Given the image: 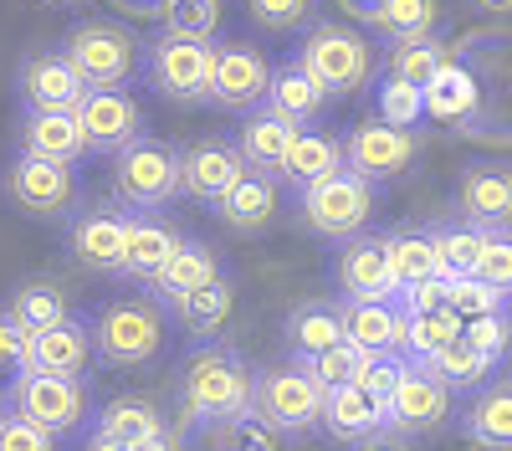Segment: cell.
Here are the masks:
<instances>
[{"mask_svg":"<svg viewBox=\"0 0 512 451\" xmlns=\"http://www.w3.org/2000/svg\"><path fill=\"white\" fill-rule=\"evenodd\" d=\"M251 385H256V369L246 364V354L205 339L180 369V405L190 426L236 421V416H251Z\"/></svg>","mask_w":512,"mask_h":451,"instance_id":"cell-1","label":"cell"},{"mask_svg":"<svg viewBox=\"0 0 512 451\" xmlns=\"http://www.w3.org/2000/svg\"><path fill=\"white\" fill-rule=\"evenodd\" d=\"M88 328H93V354L108 369H144L164 354V339H169L164 308L154 298H113L98 308Z\"/></svg>","mask_w":512,"mask_h":451,"instance_id":"cell-2","label":"cell"},{"mask_svg":"<svg viewBox=\"0 0 512 451\" xmlns=\"http://www.w3.org/2000/svg\"><path fill=\"white\" fill-rule=\"evenodd\" d=\"M57 52L82 77V88H128L139 77L144 41L118 21H77Z\"/></svg>","mask_w":512,"mask_h":451,"instance_id":"cell-3","label":"cell"},{"mask_svg":"<svg viewBox=\"0 0 512 451\" xmlns=\"http://www.w3.org/2000/svg\"><path fill=\"white\" fill-rule=\"evenodd\" d=\"M210 52H216V47H210L205 36L159 31V36L144 41L139 72H144V82L164 103L195 108V103H210Z\"/></svg>","mask_w":512,"mask_h":451,"instance_id":"cell-4","label":"cell"},{"mask_svg":"<svg viewBox=\"0 0 512 451\" xmlns=\"http://www.w3.org/2000/svg\"><path fill=\"white\" fill-rule=\"evenodd\" d=\"M297 67H303L328 98H354L374 72V47L349 26L318 21V26H308L303 41H297Z\"/></svg>","mask_w":512,"mask_h":451,"instance_id":"cell-5","label":"cell"},{"mask_svg":"<svg viewBox=\"0 0 512 451\" xmlns=\"http://www.w3.org/2000/svg\"><path fill=\"white\" fill-rule=\"evenodd\" d=\"M0 405H11L16 416L36 421L41 431H52L57 441L62 436H77L93 416V395L77 375H41V369H21L11 380V390L0 395Z\"/></svg>","mask_w":512,"mask_h":451,"instance_id":"cell-6","label":"cell"},{"mask_svg":"<svg viewBox=\"0 0 512 451\" xmlns=\"http://www.w3.org/2000/svg\"><path fill=\"white\" fill-rule=\"evenodd\" d=\"M251 416L272 426L277 436H308L323 421V385L303 364H272L251 385Z\"/></svg>","mask_w":512,"mask_h":451,"instance_id":"cell-7","label":"cell"},{"mask_svg":"<svg viewBox=\"0 0 512 451\" xmlns=\"http://www.w3.org/2000/svg\"><path fill=\"white\" fill-rule=\"evenodd\" d=\"M374 205H379V195L369 180H359L349 170H333V175L297 190V221L323 241H349L369 226Z\"/></svg>","mask_w":512,"mask_h":451,"instance_id":"cell-8","label":"cell"},{"mask_svg":"<svg viewBox=\"0 0 512 451\" xmlns=\"http://www.w3.org/2000/svg\"><path fill=\"white\" fill-rule=\"evenodd\" d=\"M113 195L123 211H164L180 195V149L164 139H134L113 154Z\"/></svg>","mask_w":512,"mask_h":451,"instance_id":"cell-9","label":"cell"},{"mask_svg":"<svg viewBox=\"0 0 512 451\" xmlns=\"http://www.w3.org/2000/svg\"><path fill=\"white\" fill-rule=\"evenodd\" d=\"M6 200L31 221H67L82 200V180L77 164H57V159H36V154H16L6 164Z\"/></svg>","mask_w":512,"mask_h":451,"instance_id":"cell-10","label":"cell"},{"mask_svg":"<svg viewBox=\"0 0 512 451\" xmlns=\"http://www.w3.org/2000/svg\"><path fill=\"white\" fill-rule=\"evenodd\" d=\"M451 400H456V390H446L420 359H405L400 380L390 385V395H384V431H395V436H436L451 421V410H456Z\"/></svg>","mask_w":512,"mask_h":451,"instance_id":"cell-11","label":"cell"},{"mask_svg":"<svg viewBox=\"0 0 512 451\" xmlns=\"http://www.w3.org/2000/svg\"><path fill=\"white\" fill-rule=\"evenodd\" d=\"M338 154H344L349 175L384 185V180H400L420 159V139H415V129H390V123L369 118V123H354V129L338 139Z\"/></svg>","mask_w":512,"mask_h":451,"instance_id":"cell-12","label":"cell"},{"mask_svg":"<svg viewBox=\"0 0 512 451\" xmlns=\"http://www.w3.org/2000/svg\"><path fill=\"white\" fill-rule=\"evenodd\" d=\"M72 113L82 123V144H88V154H108L113 159L118 149L144 139V108L134 103L128 88H88Z\"/></svg>","mask_w":512,"mask_h":451,"instance_id":"cell-13","label":"cell"},{"mask_svg":"<svg viewBox=\"0 0 512 451\" xmlns=\"http://www.w3.org/2000/svg\"><path fill=\"white\" fill-rule=\"evenodd\" d=\"M272 62L251 47V41H221L210 52V103L226 113H251L267 98Z\"/></svg>","mask_w":512,"mask_h":451,"instance_id":"cell-14","label":"cell"},{"mask_svg":"<svg viewBox=\"0 0 512 451\" xmlns=\"http://www.w3.org/2000/svg\"><path fill=\"white\" fill-rule=\"evenodd\" d=\"M456 211L466 226L512 231V164H492V159L466 164L456 185Z\"/></svg>","mask_w":512,"mask_h":451,"instance_id":"cell-15","label":"cell"},{"mask_svg":"<svg viewBox=\"0 0 512 451\" xmlns=\"http://www.w3.org/2000/svg\"><path fill=\"white\" fill-rule=\"evenodd\" d=\"M333 282L344 303H374V298H395V282H390V262H384V236H349L338 241V257H333Z\"/></svg>","mask_w":512,"mask_h":451,"instance_id":"cell-16","label":"cell"},{"mask_svg":"<svg viewBox=\"0 0 512 451\" xmlns=\"http://www.w3.org/2000/svg\"><path fill=\"white\" fill-rule=\"evenodd\" d=\"M241 175H246V164L231 139H195L190 149H180V195L200 205H216Z\"/></svg>","mask_w":512,"mask_h":451,"instance_id":"cell-17","label":"cell"},{"mask_svg":"<svg viewBox=\"0 0 512 451\" xmlns=\"http://www.w3.org/2000/svg\"><path fill=\"white\" fill-rule=\"evenodd\" d=\"M123 231H128V211H118V205H88V211H77L72 226H67V252L88 272H118Z\"/></svg>","mask_w":512,"mask_h":451,"instance_id":"cell-18","label":"cell"},{"mask_svg":"<svg viewBox=\"0 0 512 451\" xmlns=\"http://www.w3.org/2000/svg\"><path fill=\"white\" fill-rule=\"evenodd\" d=\"M16 93L26 108H57V113H72L82 103V77L67 67L62 52L41 47V52H26L21 67H16Z\"/></svg>","mask_w":512,"mask_h":451,"instance_id":"cell-19","label":"cell"},{"mask_svg":"<svg viewBox=\"0 0 512 451\" xmlns=\"http://www.w3.org/2000/svg\"><path fill=\"white\" fill-rule=\"evenodd\" d=\"M210 211L221 216V226L226 231H236V236H262V231H272L277 226V216H282V190H277V175H256V170H246Z\"/></svg>","mask_w":512,"mask_h":451,"instance_id":"cell-20","label":"cell"},{"mask_svg":"<svg viewBox=\"0 0 512 451\" xmlns=\"http://www.w3.org/2000/svg\"><path fill=\"white\" fill-rule=\"evenodd\" d=\"M93 364V328L77 313H67L62 323L41 328V334H26V369H41V375H77Z\"/></svg>","mask_w":512,"mask_h":451,"instance_id":"cell-21","label":"cell"},{"mask_svg":"<svg viewBox=\"0 0 512 451\" xmlns=\"http://www.w3.org/2000/svg\"><path fill=\"white\" fill-rule=\"evenodd\" d=\"M16 154H36V159H57V164H77L88 154L82 144V123L77 113H57V108H26L16 123Z\"/></svg>","mask_w":512,"mask_h":451,"instance_id":"cell-22","label":"cell"},{"mask_svg":"<svg viewBox=\"0 0 512 451\" xmlns=\"http://www.w3.org/2000/svg\"><path fill=\"white\" fill-rule=\"evenodd\" d=\"M185 236L169 226L159 211H128V231H123V262H118V277H134V282H149Z\"/></svg>","mask_w":512,"mask_h":451,"instance_id":"cell-23","label":"cell"},{"mask_svg":"<svg viewBox=\"0 0 512 451\" xmlns=\"http://www.w3.org/2000/svg\"><path fill=\"white\" fill-rule=\"evenodd\" d=\"M318 431H328L333 441L354 446V441L384 431V400L369 395L359 380L333 385V390H323V421H318Z\"/></svg>","mask_w":512,"mask_h":451,"instance_id":"cell-24","label":"cell"},{"mask_svg":"<svg viewBox=\"0 0 512 451\" xmlns=\"http://www.w3.org/2000/svg\"><path fill=\"white\" fill-rule=\"evenodd\" d=\"M425 118H436V123H451V129H466V123L477 118V103H482V88H477V77L472 67H461L456 57L441 62L431 77H425Z\"/></svg>","mask_w":512,"mask_h":451,"instance_id":"cell-25","label":"cell"},{"mask_svg":"<svg viewBox=\"0 0 512 451\" xmlns=\"http://www.w3.org/2000/svg\"><path fill=\"white\" fill-rule=\"evenodd\" d=\"M226 267H221V252L210 241H180L175 246V257H169L154 277H149V293H154V303L164 308V303H175V298H185V293H195V287H205L210 277H221Z\"/></svg>","mask_w":512,"mask_h":451,"instance_id":"cell-26","label":"cell"},{"mask_svg":"<svg viewBox=\"0 0 512 451\" xmlns=\"http://www.w3.org/2000/svg\"><path fill=\"white\" fill-rule=\"evenodd\" d=\"M292 123L287 118H277L267 103H256L251 113H241V129H236V154H241V164L246 170H256V175H277V164H282V154H287V144H292Z\"/></svg>","mask_w":512,"mask_h":451,"instance_id":"cell-27","label":"cell"},{"mask_svg":"<svg viewBox=\"0 0 512 451\" xmlns=\"http://www.w3.org/2000/svg\"><path fill=\"white\" fill-rule=\"evenodd\" d=\"M344 339L359 354H400V344H405V313L395 308V298L344 303Z\"/></svg>","mask_w":512,"mask_h":451,"instance_id":"cell-28","label":"cell"},{"mask_svg":"<svg viewBox=\"0 0 512 451\" xmlns=\"http://www.w3.org/2000/svg\"><path fill=\"white\" fill-rule=\"evenodd\" d=\"M277 118H287L292 129H313V123L323 118V108H328V93L318 88V82L297 67V57L292 62H282V67H272V82H267V98H262Z\"/></svg>","mask_w":512,"mask_h":451,"instance_id":"cell-29","label":"cell"},{"mask_svg":"<svg viewBox=\"0 0 512 451\" xmlns=\"http://www.w3.org/2000/svg\"><path fill=\"white\" fill-rule=\"evenodd\" d=\"M282 339H287V354L292 359H313L323 349H333L338 339H344V303H297L282 323Z\"/></svg>","mask_w":512,"mask_h":451,"instance_id":"cell-30","label":"cell"},{"mask_svg":"<svg viewBox=\"0 0 512 451\" xmlns=\"http://www.w3.org/2000/svg\"><path fill=\"white\" fill-rule=\"evenodd\" d=\"M461 431L482 446L512 451V375H492L487 385H477V400L466 405Z\"/></svg>","mask_w":512,"mask_h":451,"instance_id":"cell-31","label":"cell"},{"mask_svg":"<svg viewBox=\"0 0 512 451\" xmlns=\"http://www.w3.org/2000/svg\"><path fill=\"white\" fill-rule=\"evenodd\" d=\"M164 308H175V318L190 328L195 339H216L221 328L231 323V313H236V282L221 272V277H210L205 287H195V293L164 303Z\"/></svg>","mask_w":512,"mask_h":451,"instance_id":"cell-32","label":"cell"},{"mask_svg":"<svg viewBox=\"0 0 512 451\" xmlns=\"http://www.w3.org/2000/svg\"><path fill=\"white\" fill-rule=\"evenodd\" d=\"M333 170H344V154H338V139L333 134H318V129H297L282 164H277V180H287L292 190H303Z\"/></svg>","mask_w":512,"mask_h":451,"instance_id":"cell-33","label":"cell"},{"mask_svg":"<svg viewBox=\"0 0 512 451\" xmlns=\"http://www.w3.org/2000/svg\"><path fill=\"white\" fill-rule=\"evenodd\" d=\"M93 431H103V436H113V441H123V446H139V441H149V436H159V431H169V426H164V410H159L154 400H144V395H118V400H108V405L98 410Z\"/></svg>","mask_w":512,"mask_h":451,"instance_id":"cell-34","label":"cell"},{"mask_svg":"<svg viewBox=\"0 0 512 451\" xmlns=\"http://www.w3.org/2000/svg\"><path fill=\"white\" fill-rule=\"evenodd\" d=\"M384 262H390L395 293H400V287L441 277V257H436L431 231H395V236H384Z\"/></svg>","mask_w":512,"mask_h":451,"instance_id":"cell-35","label":"cell"},{"mask_svg":"<svg viewBox=\"0 0 512 451\" xmlns=\"http://www.w3.org/2000/svg\"><path fill=\"white\" fill-rule=\"evenodd\" d=\"M425 369H431V375L446 385V390H477V385H487L492 375H497V364L477 349V344H466L461 334L456 339H446L431 359H420Z\"/></svg>","mask_w":512,"mask_h":451,"instance_id":"cell-36","label":"cell"},{"mask_svg":"<svg viewBox=\"0 0 512 451\" xmlns=\"http://www.w3.org/2000/svg\"><path fill=\"white\" fill-rule=\"evenodd\" d=\"M441 62H451V47L431 31V36H405V41H390L384 47V77H400V82H415L425 88V77H431Z\"/></svg>","mask_w":512,"mask_h":451,"instance_id":"cell-37","label":"cell"},{"mask_svg":"<svg viewBox=\"0 0 512 451\" xmlns=\"http://www.w3.org/2000/svg\"><path fill=\"white\" fill-rule=\"evenodd\" d=\"M441 21L436 0H379V6L364 16V26L379 41H405V36H431Z\"/></svg>","mask_w":512,"mask_h":451,"instance_id":"cell-38","label":"cell"},{"mask_svg":"<svg viewBox=\"0 0 512 451\" xmlns=\"http://www.w3.org/2000/svg\"><path fill=\"white\" fill-rule=\"evenodd\" d=\"M26 334H41V328H52V323H62L72 308H67V293L57 282H21L16 293H11V308H6Z\"/></svg>","mask_w":512,"mask_h":451,"instance_id":"cell-39","label":"cell"},{"mask_svg":"<svg viewBox=\"0 0 512 451\" xmlns=\"http://www.w3.org/2000/svg\"><path fill=\"white\" fill-rule=\"evenodd\" d=\"M461 334V318L441 303V308H420V313H405V344L400 354L405 359H431L446 339Z\"/></svg>","mask_w":512,"mask_h":451,"instance_id":"cell-40","label":"cell"},{"mask_svg":"<svg viewBox=\"0 0 512 451\" xmlns=\"http://www.w3.org/2000/svg\"><path fill=\"white\" fill-rule=\"evenodd\" d=\"M431 241H436V257H441V277H472L487 231L482 226H466V221H451V226H436Z\"/></svg>","mask_w":512,"mask_h":451,"instance_id":"cell-41","label":"cell"},{"mask_svg":"<svg viewBox=\"0 0 512 451\" xmlns=\"http://www.w3.org/2000/svg\"><path fill=\"white\" fill-rule=\"evenodd\" d=\"M221 11L226 0H159L154 16H159V31H175V36H216L221 26Z\"/></svg>","mask_w":512,"mask_h":451,"instance_id":"cell-42","label":"cell"},{"mask_svg":"<svg viewBox=\"0 0 512 451\" xmlns=\"http://www.w3.org/2000/svg\"><path fill=\"white\" fill-rule=\"evenodd\" d=\"M374 118L390 123V129H420L425 123V98L415 82H400V77H379L374 88Z\"/></svg>","mask_w":512,"mask_h":451,"instance_id":"cell-43","label":"cell"},{"mask_svg":"<svg viewBox=\"0 0 512 451\" xmlns=\"http://www.w3.org/2000/svg\"><path fill=\"white\" fill-rule=\"evenodd\" d=\"M441 303L466 323V318H482V313H502L507 308V293L487 287L482 277H441Z\"/></svg>","mask_w":512,"mask_h":451,"instance_id":"cell-44","label":"cell"},{"mask_svg":"<svg viewBox=\"0 0 512 451\" xmlns=\"http://www.w3.org/2000/svg\"><path fill=\"white\" fill-rule=\"evenodd\" d=\"M210 451H277V431L262 426L256 416H236V421H216V426H200Z\"/></svg>","mask_w":512,"mask_h":451,"instance_id":"cell-45","label":"cell"},{"mask_svg":"<svg viewBox=\"0 0 512 451\" xmlns=\"http://www.w3.org/2000/svg\"><path fill=\"white\" fill-rule=\"evenodd\" d=\"M308 369V375L323 385V390H333V385H349V380H359V364H364V354L349 344V339H338L333 349H323V354H313V359H297Z\"/></svg>","mask_w":512,"mask_h":451,"instance_id":"cell-46","label":"cell"},{"mask_svg":"<svg viewBox=\"0 0 512 451\" xmlns=\"http://www.w3.org/2000/svg\"><path fill=\"white\" fill-rule=\"evenodd\" d=\"M461 339L477 344V349L502 369V359L512 354V318H507V308H502V313H482V318H466V323H461Z\"/></svg>","mask_w":512,"mask_h":451,"instance_id":"cell-47","label":"cell"},{"mask_svg":"<svg viewBox=\"0 0 512 451\" xmlns=\"http://www.w3.org/2000/svg\"><path fill=\"white\" fill-rule=\"evenodd\" d=\"M472 277H482L487 287H497V293L512 298V231H487Z\"/></svg>","mask_w":512,"mask_h":451,"instance_id":"cell-48","label":"cell"},{"mask_svg":"<svg viewBox=\"0 0 512 451\" xmlns=\"http://www.w3.org/2000/svg\"><path fill=\"white\" fill-rule=\"evenodd\" d=\"M0 451H57V436L16 416L11 405H0Z\"/></svg>","mask_w":512,"mask_h":451,"instance_id":"cell-49","label":"cell"},{"mask_svg":"<svg viewBox=\"0 0 512 451\" xmlns=\"http://www.w3.org/2000/svg\"><path fill=\"white\" fill-rule=\"evenodd\" d=\"M246 11L262 31H297L313 16V0H246Z\"/></svg>","mask_w":512,"mask_h":451,"instance_id":"cell-50","label":"cell"},{"mask_svg":"<svg viewBox=\"0 0 512 451\" xmlns=\"http://www.w3.org/2000/svg\"><path fill=\"white\" fill-rule=\"evenodd\" d=\"M26 369V328L0 308V395L11 390V380Z\"/></svg>","mask_w":512,"mask_h":451,"instance_id":"cell-51","label":"cell"},{"mask_svg":"<svg viewBox=\"0 0 512 451\" xmlns=\"http://www.w3.org/2000/svg\"><path fill=\"white\" fill-rule=\"evenodd\" d=\"M400 369H405V354H364V364H359V385L369 390V395H390V385L400 380Z\"/></svg>","mask_w":512,"mask_h":451,"instance_id":"cell-52","label":"cell"},{"mask_svg":"<svg viewBox=\"0 0 512 451\" xmlns=\"http://www.w3.org/2000/svg\"><path fill=\"white\" fill-rule=\"evenodd\" d=\"M354 451H415L410 436H395V431H374L364 441H354Z\"/></svg>","mask_w":512,"mask_h":451,"instance_id":"cell-53","label":"cell"},{"mask_svg":"<svg viewBox=\"0 0 512 451\" xmlns=\"http://www.w3.org/2000/svg\"><path fill=\"white\" fill-rule=\"evenodd\" d=\"M134 451H185V441H180L175 431H159V436H149V441H139Z\"/></svg>","mask_w":512,"mask_h":451,"instance_id":"cell-54","label":"cell"},{"mask_svg":"<svg viewBox=\"0 0 512 451\" xmlns=\"http://www.w3.org/2000/svg\"><path fill=\"white\" fill-rule=\"evenodd\" d=\"M82 451H134V446H123V441H113V436H103V431H93L88 441H82Z\"/></svg>","mask_w":512,"mask_h":451,"instance_id":"cell-55","label":"cell"},{"mask_svg":"<svg viewBox=\"0 0 512 451\" xmlns=\"http://www.w3.org/2000/svg\"><path fill=\"white\" fill-rule=\"evenodd\" d=\"M118 11H128V16H154V6L159 0H113Z\"/></svg>","mask_w":512,"mask_h":451,"instance_id":"cell-56","label":"cell"},{"mask_svg":"<svg viewBox=\"0 0 512 451\" xmlns=\"http://www.w3.org/2000/svg\"><path fill=\"white\" fill-rule=\"evenodd\" d=\"M477 11H487V16H507L512 11V0H472Z\"/></svg>","mask_w":512,"mask_h":451,"instance_id":"cell-57","label":"cell"},{"mask_svg":"<svg viewBox=\"0 0 512 451\" xmlns=\"http://www.w3.org/2000/svg\"><path fill=\"white\" fill-rule=\"evenodd\" d=\"M374 6H379V0H344V11H349V16H359V21H364Z\"/></svg>","mask_w":512,"mask_h":451,"instance_id":"cell-58","label":"cell"},{"mask_svg":"<svg viewBox=\"0 0 512 451\" xmlns=\"http://www.w3.org/2000/svg\"><path fill=\"white\" fill-rule=\"evenodd\" d=\"M41 6H82V0H41Z\"/></svg>","mask_w":512,"mask_h":451,"instance_id":"cell-59","label":"cell"}]
</instances>
